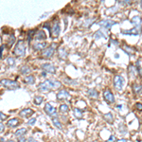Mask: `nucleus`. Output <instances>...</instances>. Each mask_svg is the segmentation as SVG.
Instances as JSON below:
<instances>
[{"mask_svg":"<svg viewBox=\"0 0 142 142\" xmlns=\"http://www.w3.org/2000/svg\"><path fill=\"white\" fill-rule=\"evenodd\" d=\"M62 86V82L57 81V80H46L44 82L40 83V85L38 86L40 92H49L51 89H58Z\"/></svg>","mask_w":142,"mask_h":142,"instance_id":"obj_1","label":"nucleus"},{"mask_svg":"<svg viewBox=\"0 0 142 142\" xmlns=\"http://www.w3.org/2000/svg\"><path fill=\"white\" fill-rule=\"evenodd\" d=\"M26 49H27V45L25 41L23 40H19L17 42V45L14 48V50H13V53L14 55L18 56V57H22L24 56L25 53H26Z\"/></svg>","mask_w":142,"mask_h":142,"instance_id":"obj_2","label":"nucleus"},{"mask_svg":"<svg viewBox=\"0 0 142 142\" xmlns=\"http://www.w3.org/2000/svg\"><path fill=\"white\" fill-rule=\"evenodd\" d=\"M0 83L9 90H15V89H18L20 87V85L17 82L12 81V80H8V79H2L0 81Z\"/></svg>","mask_w":142,"mask_h":142,"instance_id":"obj_3","label":"nucleus"},{"mask_svg":"<svg viewBox=\"0 0 142 142\" xmlns=\"http://www.w3.org/2000/svg\"><path fill=\"white\" fill-rule=\"evenodd\" d=\"M55 45L54 44H52L51 46H49L48 49H45L42 52V57L45 58V59H49L51 58L54 54V49H55Z\"/></svg>","mask_w":142,"mask_h":142,"instance_id":"obj_4","label":"nucleus"},{"mask_svg":"<svg viewBox=\"0 0 142 142\" xmlns=\"http://www.w3.org/2000/svg\"><path fill=\"white\" fill-rule=\"evenodd\" d=\"M123 84H124V80L122 79V77L119 75H117L115 76L114 78V86L117 90H121L122 87H123Z\"/></svg>","mask_w":142,"mask_h":142,"instance_id":"obj_5","label":"nucleus"},{"mask_svg":"<svg viewBox=\"0 0 142 142\" xmlns=\"http://www.w3.org/2000/svg\"><path fill=\"white\" fill-rule=\"evenodd\" d=\"M45 112L49 116V117H55L56 118V116H57V110L55 107L51 105V104H49V103H46L45 105Z\"/></svg>","mask_w":142,"mask_h":142,"instance_id":"obj_6","label":"nucleus"},{"mask_svg":"<svg viewBox=\"0 0 142 142\" xmlns=\"http://www.w3.org/2000/svg\"><path fill=\"white\" fill-rule=\"evenodd\" d=\"M116 24H117V22L114 21V20H110V19H104V20H101V21L99 23L100 26L103 27L104 29H106V30H110V29Z\"/></svg>","mask_w":142,"mask_h":142,"instance_id":"obj_7","label":"nucleus"},{"mask_svg":"<svg viewBox=\"0 0 142 142\" xmlns=\"http://www.w3.org/2000/svg\"><path fill=\"white\" fill-rule=\"evenodd\" d=\"M50 32H51V35L53 37L59 36V34H60V24H59V21H58V20H56V21L53 23L52 27L50 29Z\"/></svg>","mask_w":142,"mask_h":142,"instance_id":"obj_8","label":"nucleus"},{"mask_svg":"<svg viewBox=\"0 0 142 142\" xmlns=\"http://www.w3.org/2000/svg\"><path fill=\"white\" fill-rule=\"evenodd\" d=\"M57 100H70V95L67 90H63L59 91L57 93Z\"/></svg>","mask_w":142,"mask_h":142,"instance_id":"obj_9","label":"nucleus"},{"mask_svg":"<svg viewBox=\"0 0 142 142\" xmlns=\"http://www.w3.org/2000/svg\"><path fill=\"white\" fill-rule=\"evenodd\" d=\"M103 98H104V100H105L108 103L115 102V97H114V95H113L112 92L110 90H108V89L103 92Z\"/></svg>","mask_w":142,"mask_h":142,"instance_id":"obj_10","label":"nucleus"},{"mask_svg":"<svg viewBox=\"0 0 142 142\" xmlns=\"http://www.w3.org/2000/svg\"><path fill=\"white\" fill-rule=\"evenodd\" d=\"M131 23L135 26V29L140 31L141 30V17L140 16H134L133 18L131 19Z\"/></svg>","mask_w":142,"mask_h":142,"instance_id":"obj_11","label":"nucleus"},{"mask_svg":"<svg viewBox=\"0 0 142 142\" xmlns=\"http://www.w3.org/2000/svg\"><path fill=\"white\" fill-rule=\"evenodd\" d=\"M34 114V111L32 109L30 108H26V109H23L21 112L19 113V115L21 116L22 118H27L31 117V116Z\"/></svg>","mask_w":142,"mask_h":142,"instance_id":"obj_12","label":"nucleus"},{"mask_svg":"<svg viewBox=\"0 0 142 142\" xmlns=\"http://www.w3.org/2000/svg\"><path fill=\"white\" fill-rule=\"evenodd\" d=\"M42 68L45 70V71H46V72H49V73H51V74H54V73L56 72V67L51 64H42Z\"/></svg>","mask_w":142,"mask_h":142,"instance_id":"obj_13","label":"nucleus"},{"mask_svg":"<svg viewBox=\"0 0 142 142\" xmlns=\"http://www.w3.org/2000/svg\"><path fill=\"white\" fill-rule=\"evenodd\" d=\"M19 124V120L18 118H11L8 122H7V126L8 127H11V128H14L16 127L17 125Z\"/></svg>","mask_w":142,"mask_h":142,"instance_id":"obj_14","label":"nucleus"},{"mask_svg":"<svg viewBox=\"0 0 142 142\" xmlns=\"http://www.w3.org/2000/svg\"><path fill=\"white\" fill-rule=\"evenodd\" d=\"M46 45H48V44H46L45 42L37 43V44H34L33 45V49L34 50H43V49H45Z\"/></svg>","mask_w":142,"mask_h":142,"instance_id":"obj_15","label":"nucleus"},{"mask_svg":"<svg viewBox=\"0 0 142 142\" xmlns=\"http://www.w3.org/2000/svg\"><path fill=\"white\" fill-rule=\"evenodd\" d=\"M34 39L37 40V41H39V40H45V31H43V30H38L36 33H35Z\"/></svg>","mask_w":142,"mask_h":142,"instance_id":"obj_16","label":"nucleus"},{"mask_svg":"<svg viewBox=\"0 0 142 142\" xmlns=\"http://www.w3.org/2000/svg\"><path fill=\"white\" fill-rule=\"evenodd\" d=\"M122 34H126V35H138L139 33V30H137L136 29H132V30H122L121 31Z\"/></svg>","mask_w":142,"mask_h":142,"instance_id":"obj_17","label":"nucleus"},{"mask_svg":"<svg viewBox=\"0 0 142 142\" xmlns=\"http://www.w3.org/2000/svg\"><path fill=\"white\" fill-rule=\"evenodd\" d=\"M24 82H26L27 84H33L34 82H35V77L32 75L27 76V77H26L24 79Z\"/></svg>","mask_w":142,"mask_h":142,"instance_id":"obj_18","label":"nucleus"},{"mask_svg":"<svg viewBox=\"0 0 142 142\" xmlns=\"http://www.w3.org/2000/svg\"><path fill=\"white\" fill-rule=\"evenodd\" d=\"M87 93L89 95V97L93 98V99H98V97H99V94H98L96 89H89Z\"/></svg>","mask_w":142,"mask_h":142,"instance_id":"obj_19","label":"nucleus"},{"mask_svg":"<svg viewBox=\"0 0 142 142\" xmlns=\"http://www.w3.org/2000/svg\"><path fill=\"white\" fill-rule=\"evenodd\" d=\"M74 115H75L76 118H79V119L82 118V117H83L82 111L81 110V109H79V108H75V109H74Z\"/></svg>","mask_w":142,"mask_h":142,"instance_id":"obj_20","label":"nucleus"},{"mask_svg":"<svg viewBox=\"0 0 142 142\" xmlns=\"http://www.w3.org/2000/svg\"><path fill=\"white\" fill-rule=\"evenodd\" d=\"M26 133H27V129H26V128H21V129H19V130L16 131L14 133V135L17 136V137H20V136H25V134Z\"/></svg>","mask_w":142,"mask_h":142,"instance_id":"obj_21","label":"nucleus"},{"mask_svg":"<svg viewBox=\"0 0 142 142\" xmlns=\"http://www.w3.org/2000/svg\"><path fill=\"white\" fill-rule=\"evenodd\" d=\"M59 57H60L61 59H65V58L67 57V50H65L64 49H63V48L59 49Z\"/></svg>","mask_w":142,"mask_h":142,"instance_id":"obj_22","label":"nucleus"},{"mask_svg":"<svg viewBox=\"0 0 142 142\" xmlns=\"http://www.w3.org/2000/svg\"><path fill=\"white\" fill-rule=\"evenodd\" d=\"M30 71H31V69H30V67H27V65H23V67H21V69H20V72H21L23 75H27V74L30 73Z\"/></svg>","mask_w":142,"mask_h":142,"instance_id":"obj_23","label":"nucleus"},{"mask_svg":"<svg viewBox=\"0 0 142 142\" xmlns=\"http://www.w3.org/2000/svg\"><path fill=\"white\" fill-rule=\"evenodd\" d=\"M133 89L136 94H137V95H141V85L140 84H138V83H135V84L133 85Z\"/></svg>","mask_w":142,"mask_h":142,"instance_id":"obj_24","label":"nucleus"},{"mask_svg":"<svg viewBox=\"0 0 142 142\" xmlns=\"http://www.w3.org/2000/svg\"><path fill=\"white\" fill-rule=\"evenodd\" d=\"M52 121H53V124H54L56 127L59 128L60 130H63V125H62V123H61L60 120L57 118H52Z\"/></svg>","mask_w":142,"mask_h":142,"instance_id":"obj_25","label":"nucleus"},{"mask_svg":"<svg viewBox=\"0 0 142 142\" xmlns=\"http://www.w3.org/2000/svg\"><path fill=\"white\" fill-rule=\"evenodd\" d=\"M104 119L106 121H108L109 123H113V121H114V118H113V115L111 113H107L104 115Z\"/></svg>","mask_w":142,"mask_h":142,"instance_id":"obj_26","label":"nucleus"},{"mask_svg":"<svg viewBox=\"0 0 142 142\" xmlns=\"http://www.w3.org/2000/svg\"><path fill=\"white\" fill-rule=\"evenodd\" d=\"M68 110H69V107H68L67 104H62L60 106V111L62 113H67Z\"/></svg>","mask_w":142,"mask_h":142,"instance_id":"obj_27","label":"nucleus"},{"mask_svg":"<svg viewBox=\"0 0 142 142\" xmlns=\"http://www.w3.org/2000/svg\"><path fill=\"white\" fill-rule=\"evenodd\" d=\"M136 70H137L139 76H141V59H139L136 62Z\"/></svg>","mask_w":142,"mask_h":142,"instance_id":"obj_28","label":"nucleus"},{"mask_svg":"<svg viewBox=\"0 0 142 142\" xmlns=\"http://www.w3.org/2000/svg\"><path fill=\"white\" fill-rule=\"evenodd\" d=\"M42 102H43V98L42 97H40V96H36V97L34 98V103H35L36 105H40Z\"/></svg>","mask_w":142,"mask_h":142,"instance_id":"obj_29","label":"nucleus"},{"mask_svg":"<svg viewBox=\"0 0 142 142\" xmlns=\"http://www.w3.org/2000/svg\"><path fill=\"white\" fill-rule=\"evenodd\" d=\"M100 38H105V36H104V34L102 33V31L99 30V31H97L96 34H95V39H100Z\"/></svg>","mask_w":142,"mask_h":142,"instance_id":"obj_30","label":"nucleus"},{"mask_svg":"<svg viewBox=\"0 0 142 142\" xmlns=\"http://www.w3.org/2000/svg\"><path fill=\"white\" fill-rule=\"evenodd\" d=\"M7 63H8V64H9L10 67H12V65H14V59L13 58H8L7 59Z\"/></svg>","mask_w":142,"mask_h":142,"instance_id":"obj_31","label":"nucleus"},{"mask_svg":"<svg viewBox=\"0 0 142 142\" xmlns=\"http://www.w3.org/2000/svg\"><path fill=\"white\" fill-rule=\"evenodd\" d=\"M94 21H95V19H89V20H86V21L84 22V27H90Z\"/></svg>","mask_w":142,"mask_h":142,"instance_id":"obj_32","label":"nucleus"},{"mask_svg":"<svg viewBox=\"0 0 142 142\" xmlns=\"http://www.w3.org/2000/svg\"><path fill=\"white\" fill-rule=\"evenodd\" d=\"M35 122H36V118H31V119H30V120H29L27 124H29L30 126H33L34 124H35Z\"/></svg>","mask_w":142,"mask_h":142,"instance_id":"obj_33","label":"nucleus"},{"mask_svg":"<svg viewBox=\"0 0 142 142\" xmlns=\"http://www.w3.org/2000/svg\"><path fill=\"white\" fill-rule=\"evenodd\" d=\"M119 4L125 6V5H130V4H132V2H131L130 0H125V1H119Z\"/></svg>","mask_w":142,"mask_h":142,"instance_id":"obj_34","label":"nucleus"},{"mask_svg":"<svg viewBox=\"0 0 142 142\" xmlns=\"http://www.w3.org/2000/svg\"><path fill=\"white\" fill-rule=\"evenodd\" d=\"M4 49H5V45H2L1 46H0V59H2V57H3Z\"/></svg>","mask_w":142,"mask_h":142,"instance_id":"obj_35","label":"nucleus"},{"mask_svg":"<svg viewBox=\"0 0 142 142\" xmlns=\"http://www.w3.org/2000/svg\"><path fill=\"white\" fill-rule=\"evenodd\" d=\"M33 34H34V30H30L29 31V36H27V41L29 42L31 40V35H33Z\"/></svg>","mask_w":142,"mask_h":142,"instance_id":"obj_36","label":"nucleus"},{"mask_svg":"<svg viewBox=\"0 0 142 142\" xmlns=\"http://www.w3.org/2000/svg\"><path fill=\"white\" fill-rule=\"evenodd\" d=\"M7 118H8L7 115H5V114L0 112V119H1V120H5V119H7Z\"/></svg>","mask_w":142,"mask_h":142,"instance_id":"obj_37","label":"nucleus"},{"mask_svg":"<svg viewBox=\"0 0 142 142\" xmlns=\"http://www.w3.org/2000/svg\"><path fill=\"white\" fill-rule=\"evenodd\" d=\"M4 130H5V126L2 122H0V133H3Z\"/></svg>","mask_w":142,"mask_h":142,"instance_id":"obj_38","label":"nucleus"},{"mask_svg":"<svg viewBox=\"0 0 142 142\" xmlns=\"http://www.w3.org/2000/svg\"><path fill=\"white\" fill-rule=\"evenodd\" d=\"M18 142H27V140H26V138H25L24 136H23L18 137Z\"/></svg>","mask_w":142,"mask_h":142,"instance_id":"obj_39","label":"nucleus"},{"mask_svg":"<svg viewBox=\"0 0 142 142\" xmlns=\"http://www.w3.org/2000/svg\"><path fill=\"white\" fill-rule=\"evenodd\" d=\"M136 108L139 109L140 111H141V109H142V105H141V103L139 102V103H136Z\"/></svg>","mask_w":142,"mask_h":142,"instance_id":"obj_40","label":"nucleus"},{"mask_svg":"<svg viewBox=\"0 0 142 142\" xmlns=\"http://www.w3.org/2000/svg\"><path fill=\"white\" fill-rule=\"evenodd\" d=\"M115 138H116V137H115L114 136H110V138L108 139V142H112V141H114V140H115Z\"/></svg>","mask_w":142,"mask_h":142,"instance_id":"obj_41","label":"nucleus"},{"mask_svg":"<svg viewBox=\"0 0 142 142\" xmlns=\"http://www.w3.org/2000/svg\"><path fill=\"white\" fill-rule=\"evenodd\" d=\"M117 142H127V140H126V139H124V138H121V139H118Z\"/></svg>","mask_w":142,"mask_h":142,"instance_id":"obj_42","label":"nucleus"},{"mask_svg":"<svg viewBox=\"0 0 142 142\" xmlns=\"http://www.w3.org/2000/svg\"><path fill=\"white\" fill-rule=\"evenodd\" d=\"M29 142H37V141L36 140H34L32 137H30V138H29Z\"/></svg>","mask_w":142,"mask_h":142,"instance_id":"obj_43","label":"nucleus"},{"mask_svg":"<svg viewBox=\"0 0 142 142\" xmlns=\"http://www.w3.org/2000/svg\"><path fill=\"white\" fill-rule=\"evenodd\" d=\"M6 142H14V141H13V140H7Z\"/></svg>","mask_w":142,"mask_h":142,"instance_id":"obj_44","label":"nucleus"}]
</instances>
